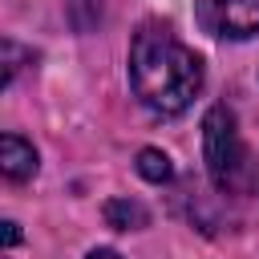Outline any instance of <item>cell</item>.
I'll list each match as a JSON object with an SVG mask.
<instances>
[{
    "mask_svg": "<svg viewBox=\"0 0 259 259\" xmlns=\"http://www.w3.org/2000/svg\"><path fill=\"white\" fill-rule=\"evenodd\" d=\"M202 162H206V178L219 194L231 198H247L259 186V162L251 154V146L239 134V117L227 101H214L202 113Z\"/></svg>",
    "mask_w": 259,
    "mask_h": 259,
    "instance_id": "cell-2",
    "label": "cell"
},
{
    "mask_svg": "<svg viewBox=\"0 0 259 259\" xmlns=\"http://www.w3.org/2000/svg\"><path fill=\"white\" fill-rule=\"evenodd\" d=\"M4 243H8V247H16V243H20V227H16L12 219L4 223Z\"/></svg>",
    "mask_w": 259,
    "mask_h": 259,
    "instance_id": "cell-7",
    "label": "cell"
},
{
    "mask_svg": "<svg viewBox=\"0 0 259 259\" xmlns=\"http://www.w3.org/2000/svg\"><path fill=\"white\" fill-rule=\"evenodd\" d=\"M0 174L8 182H28L36 174V150H32V142H24L20 134H4L0 138Z\"/></svg>",
    "mask_w": 259,
    "mask_h": 259,
    "instance_id": "cell-4",
    "label": "cell"
},
{
    "mask_svg": "<svg viewBox=\"0 0 259 259\" xmlns=\"http://www.w3.org/2000/svg\"><path fill=\"white\" fill-rule=\"evenodd\" d=\"M85 259H121V255H117V251H109V247H93Z\"/></svg>",
    "mask_w": 259,
    "mask_h": 259,
    "instance_id": "cell-8",
    "label": "cell"
},
{
    "mask_svg": "<svg viewBox=\"0 0 259 259\" xmlns=\"http://www.w3.org/2000/svg\"><path fill=\"white\" fill-rule=\"evenodd\" d=\"M194 20L219 40H247L259 32V0H198Z\"/></svg>",
    "mask_w": 259,
    "mask_h": 259,
    "instance_id": "cell-3",
    "label": "cell"
},
{
    "mask_svg": "<svg viewBox=\"0 0 259 259\" xmlns=\"http://www.w3.org/2000/svg\"><path fill=\"white\" fill-rule=\"evenodd\" d=\"M206 69L202 57L174 36L170 24L146 20L134 40H130V89L134 97L158 113V117H178L194 105L202 93Z\"/></svg>",
    "mask_w": 259,
    "mask_h": 259,
    "instance_id": "cell-1",
    "label": "cell"
},
{
    "mask_svg": "<svg viewBox=\"0 0 259 259\" xmlns=\"http://www.w3.org/2000/svg\"><path fill=\"white\" fill-rule=\"evenodd\" d=\"M105 223L113 231H142L150 223V210L142 202H134V198H109L105 202Z\"/></svg>",
    "mask_w": 259,
    "mask_h": 259,
    "instance_id": "cell-5",
    "label": "cell"
},
{
    "mask_svg": "<svg viewBox=\"0 0 259 259\" xmlns=\"http://www.w3.org/2000/svg\"><path fill=\"white\" fill-rule=\"evenodd\" d=\"M138 174H142L146 182L162 186V182H170V178H174V162H170V154H162V150L146 146V150H138Z\"/></svg>",
    "mask_w": 259,
    "mask_h": 259,
    "instance_id": "cell-6",
    "label": "cell"
}]
</instances>
